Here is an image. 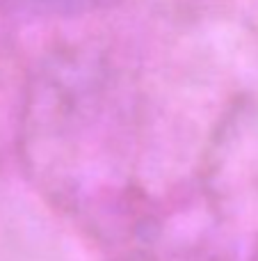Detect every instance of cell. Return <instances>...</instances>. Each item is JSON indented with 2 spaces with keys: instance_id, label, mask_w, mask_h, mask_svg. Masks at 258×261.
Listing matches in <instances>:
<instances>
[{
  "instance_id": "cell-1",
  "label": "cell",
  "mask_w": 258,
  "mask_h": 261,
  "mask_svg": "<svg viewBox=\"0 0 258 261\" xmlns=\"http://www.w3.org/2000/svg\"><path fill=\"white\" fill-rule=\"evenodd\" d=\"M18 7L32 9V12H44V14H67L76 12V9L85 7L89 0H12Z\"/></svg>"
}]
</instances>
